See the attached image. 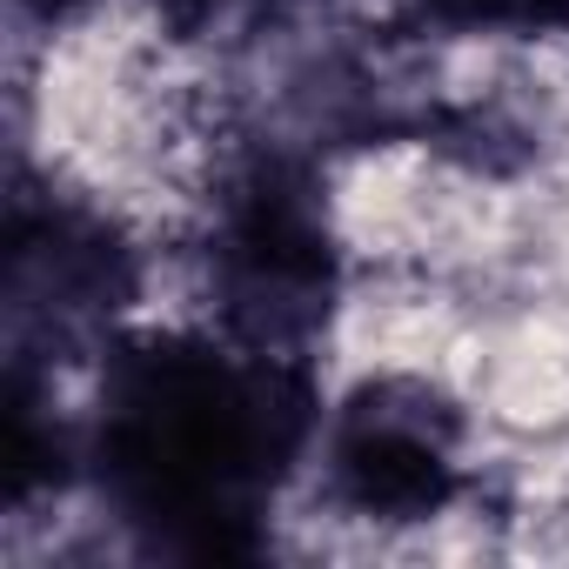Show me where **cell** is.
I'll list each match as a JSON object with an SVG mask.
<instances>
[{"label": "cell", "instance_id": "1", "mask_svg": "<svg viewBox=\"0 0 569 569\" xmlns=\"http://www.w3.org/2000/svg\"><path fill=\"white\" fill-rule=\"evenodd\" d=\"M329 489L369 522H422L456 496L462 416L422 376L362 382L329 422Z\"/></svg>", "mask_w": 569, "mask_h": 569}, {"label": "cell", "instance_id": "2", "mask_svg": "<svg viewBox=\"0 0 569 569\" xmlns=\"http://www.w3.org/2000/svg\"><path fill=\"white\" fill-rule=\"evenodd\" d=\"M456 14H489V21H542V14H556V0H449Z\"/></svg>", "mask_w": 569, "mask_h": 569}]
</instances>
